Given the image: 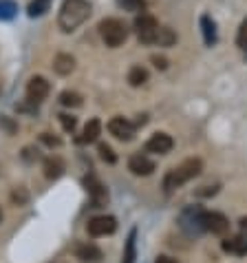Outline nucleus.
Instances as JSON below:
<instances>
[{
	"mask_svg": "<svg viewBox=\"0 0 247 263\" xmlns=\"http://www.w3.org/2000/svg\"><path fill=\"white\" fill-rule=\"evenodd\" d=\"M128 82H130V86H141V84H146L148 82V71L143 69V67H133L128 71Z\"/></svg>",
	"mask_w": 247,
	"mask_h": 263,
	"instance_id": "obj_19",
	"label": "nucleus"
},
{
	"mask_svg": "<svg viewBox=\"0 0 247 263\" xmlns=\"http://www.w3.org/2000/svg\"><path fill=\"white\" fill-rule=\"evenodd\" d=\"M236 45L238 49L247 51V18L241 23V27H238V33H236Z\"/></svg>",
	"mask_w": 247,
	"mask_h": 263,
	"instance_id": "obj_26",
	"label": "nucleus"
},
{
	"mask_svg": "<svg viewBox=\"0 0 247 263\" xmlns=\"http://www.w3.org/2000/svg\"><path fill=\"white\" fill-rule=\"evenodd\" d=\"M201 228L212 235H225L230 230V221L221 213H201Z\"/></svg>",
	"mask_w": 247,
	"mask_h": 263,
	"instance_id": "obj_8",
	"label": "nucleus"
},
{
	"mask_svg": "<svg viewBox=\"0 0 247 263\" xmlns=\"http://www.w3.org/2000/svg\"><path fill=\"white\" fill-rule=\"evenodd\" d=\"M128 171L133 175H139V177H148V175L155 173V162L148 155H143V153H135L128 159Z\"/></svg>",
	"mask_w": 247,
	"mask_h": 263,
	"instance_id": "obj_10",
	"label": "nucleus"
},
{
	"mask_svg": "<svg viewBox=\"0 0 247 263\" xmlns=\"http://www.w3.org/2000/svg\"><path fill=\"white\" fill-rule=\"evenodd\" d=\"M135 246H137V230L133 228L128 239H126V250H123V261L121 263H135V257H137Z\"/></svg>",
	"mask_w": 247,
	"mask_h": 263,
	"instance_id": "obj_18",
	"label": "nucleus"
},
{
	"mask_svg": "<svg viewBox=\"0 0 247 263\" xmlns=\"http://www.w3.org/2000/svg\"><path fill=\"white\" fill-rule=\"evenodd\" d=\"M135 33L143 45H155L157 33H159L157 18H152L150 13H139V16L135 18Z\"/></svg>",
	"mask_w": 247,
	"mask_h": 263,
	"instance_id": "obj_4",
	"label": "nucleus"
},
{
	"mask_svg": "<svg viewBox=\"0 0 247 263\" xmlns=\"http://www.w3.org/2000/svg\"><path fill=\"white\" fill-rule=\"evenodd\" d=\"M49 7H51V0H31L29 7H27V11H29L31 18H38V16H42V13L49 11Z\"/></svg>",
	"mask_w": 247,
	"mask_h": 263,
	"instance_id": "obj_21",
	"label": "nucleus"
},
{
	"mask_svg": "<svg viewBox=\"0 0 247 263\" xmlns=\"http://www.w3.org/2000/svg\"><path fill=\"white\" fill-rule=\"evenodd\" d=\"M117 5L123 11H133V13L146 11V0H117Z\"/></svg>",
	"mask_w": 247,
	"mask_h": 263,
	"instance_id": "obj_22",
	"label": "nucleus"
},
{
	"mask_svg": "<svg viewBox=\"0 0 247 263\" xmlns=\"http://www.w3.org/2000/svg\"><path fill=\"white\" fill-rule=\"evenodd\" d=\"M99 133H101V122H99V120H91V122L84 126L82 135L77 137V144H93V142H97Z\"/></svg>",
	"mask_w": 247,
	"mask_h": 263,
	"instance_id": "obj_15",
	"label": "nucleus"
},
{
	"mask_svg": "<svg viewBox=\"0 0 247 263\" xmlns=\"http://www.w3.org/2000/svg\"><path fill=\"white\" fill-rule=\"evenodd\" d=\"M172 146H174V142H172L170 135L155 133L146 142V153H155V155H168V153L172 151Z\"/></svg>",
	"mask_w": 247,
	"mask_h": 263,
	"instance_id": "obj_11",
	"label": "nucleus"
},
{
	"mask_svg": "<svg viewBox=\"0 0 247 263\" xmlns=\"http://www.w3.org/2000/svg\"><path fill=\"white\" fill-rule=\"evenodd\" d=\"M201 29H203V40L208 47H212L216 42V25L210 16H201Z\"/></svg>",
	"mask_w": 247,
	"mask_h": 263,
	"instance_id": "obj_16",
	"label": "nucleus"
},
{
	"mask_svg": "<svg viewBox=\"0 0 247 263\" xmlns=\"http://www.w3.org/2000/svg\"><path fill=\"white\" fill-rule=\"evenodd\" d=\"M53 71L57 76H71L75 71V58L69 53H57L53 60Z\"/></svg>",
	"mask_w": 247,
	"mask_h": 263,
	"instance_id": "obj_14",
	"label": "nucleus"
},
{
	"mask_svg": "<svg viewBox=\"0 0 247 263\" xmlns=\"http://www.w3.org/2000/svg\"><path fill=\"white\" fill-rule=\"evenodd\" d=\"M177 42V33L172 31V29H168V27H159V33H157V42L155 45H159V47H170V45H174Z\"/></svg>",
	"mask_w": 247,
	"mask_h": 263,
	"instance_id": "obj_20",
	"label": "nucleus"
},
{
	"mask_svg": "<svg viewBox=\"0 0 247 263\" xmlns=\"http://www.w3.org/2000/svg\"><path fill=\"white\" fill-rule=\"evenodd\" d=\"M155 263H179V261H177V259H172V257H168V254H159Z\"/></svg>",
	"mask_w": 247,
	"mask_h": 263,
	"instance_id": "obj_30",
	"label": "nucleus"
},
{
	"mask_svg": "<svg viewBox=\"0 0 247 263\" xmlns=\"http://www.w3.org/2000/svg\"><path fill=\"white\" fill-rule=\"evenodd\" d=\"M49 91H51L49 80L42 76H33L27 84V100L31 102V104H42V102L47 100Z\"/></svg>",
	"mask_w": 247,
	"mask_h": 263,
	"instance_id": "obj_6",
	"label": "nucleus"
},
{
	"mask_svg": "<svg viewBox=\"0 0 247 263\" xmlns=\"http://www.w3.org/2000/svg\"><path fill=\"white\" fill-rule=\"evenodd\" d=\"M84 186H86V193L91 197V203L93 208H104L108 203V191L106 186L95 177V175H86L84 177Z\"/></svg>",
	"mask_w": 247,
	"mask_h": 263,
	"instance_id": "obj_5",
	"label": "nucleus"
},
{
	"mask_svg": "<svg viewBox=\"0 0 247 263\" xmlns=\"http://www.w3.org/2000/svg\"><path fill=\"white\" fill-rule=\"evenodd\" d=\"M75 254H77V259H82V261H97V259L101 257L99 248H95L93 243L77 246V248H75Z\"/></svg>",
	"mask_w": 247,
	"mask_h": 263,
	"instance_id": "obj_17",
	"label": "nucleus"
},
{
	"mask_svg": "<svg viewBox=\"0 0 247 263\" xmlns=\"http://www.w3.org/2000/svg\"><path fill=\"white\" fill-rule=\"evenodd\" d=\"M60 122H62V128L67 130V133H73V130L77 128V120L73 118V115H60Z\"/></svg>",
	"mask_w": 247,
	"mask_h": 263,
	"instance_id": "obj_27",
	"label": "nucleus"
},
{
	"mask_svg": "<svg viewBox=\"0 0 247 263\" xmlns=\"http://www.w3.org/2000/svg\"><path fill=\"white\" fill-rule=\"evenodd\" d=\"M152 62H155V67L157 69H168V60H166V58L163 55H152Z\"/></svg>",
	"mask_w": 247,
	"mask_h": 263,
	"instance_id": "obj_29",
	"label": "nucleus"
},
{
	"mask_svg": "<svg viewBox=\"0 0 247 263\" xmlns=\"http://www.w3.org/2000/svg\"><path fill=\"white\" fill-rule=\"evenodd\" d=\"M60 102H62V106H82V96L75 91H62Z\"/></svg>",
	"mask_w": 247,
	"mask_h": 263,
	"instance_id": "obj_23",
	"label": "nucleus"
},
{
	"mask_svg": "<svg viewBox=\"0 0 247 263\" xmlns=\"http://www.w3.org/2000/svg\"><path fill=\"white\" fill-rule=\"evenodd\" d=\"M18 11V5L11 0H0V20H11Z\"/></svg>",
	"mask_w": 247,
	"mask_h": 263,
	"instance_id": "obj_24",
	"label": "nucleus"
},
{
	"mask_svg": "<svg viewBox=\"0 0 247 263\" xmlns=\"http://www.w3.org/2000/svg\"><path fill=\"white\" fill-rule=\"evenodd\" d=\"M42 168H45V177L47 179H60L64 171H67V166H64V162L57 155H51L45 159V164H42Z\"/></svg>",
	"mask_w": 247,
	"mask_h": 263,
	"instance_id": "obj_12",
	"label": "nucleus"
},
{
	"mask_svg": "<svg viewBox=\"0 0 247 263\" xmlns=\"http://www.w3.org/2000/svg\"><path fill=\"white\" fill-rule=\"evenodd\" d=\"M97 29H99V35H101V40H104V45L111 47V49H117L128 40V27L119 18L101 20Z\"/></svg>",
	"mask_w": 247,
	"mask_h": 263,
	"instance_id": "obj_3",
	"label": "nucleus"
},
{
	"mask_svg": "<svg viewBox=\"0 0 247 263\" xmlns=\"http://www.w3.org/2000/svg\"><path fill=\"white\" fill-rule=\"evenodd\" d=\"M201 168H203V162L199 157H190V159H186V162H181L177 168H172V171L166 175V179H163L166 193L177 191V188L188 184L190 179H194L201 173Z\"/></svg>",
	"mask_w": 247,
	"mask_h": 263,
	"instance_id": "obj_2",
	"label": "nucleus"
},
{
	"mask_svg": "<svg viewBox=\"0 0 247 263\" xmlns=\"http://www.w3.org/2000/svg\"><path fill=\"white\" fill-rule=\"evenodd\" d=\"M238 228H241V235L247 237V217H243L241 221H238Z\"/></svg>",
	"mask_w": 247,
	"mask_h": 263,
	"instance_id": "obj_31",
	"label": "nucleus"
},
{
	"mask_svg": "<svg viewBox=\"0 0 247 263\" xmlns=\"http://www.w3.org/2000/svg\"><path fill=\"white\" fill-rule=\"evenodd\" d=\"M97 153H99V157L104 159L106 164H115V162H117V155H115L113 148H111L108 144H99V146H97Z\"/></svg>",
	"mask_w": 247,
	"mask_h": 263,
	"instance_id": "obj_25",
	"label": "nucleus"
},
{
	"mask_svg": "<svg viewBox=\"0 0 247 263\" xmlns=\"http://www.w3.org/2000/svg\"><path fill=\"white\" fill-rule=\"evenodd\" d=\"M221 248L228 254H236V257H243V254H247V237L243 235H238V237H230V239H225Z\"/></svg>",
	"mask_w": 247,
	"mask_h": 263,
	"instance_id": "obj_13",
	"label": "nucleus"
},
{
	"mask_svg": "<svg viewBox=\"0 0 247 263\" xmlns=\"http://www.w3.org/2000/svg\"><path fill=\"white\" fill-rule=\"evenodd\" d=\"M91 16V3L89 0H64L60 7L57 25L62 31H75L79 25H84Z\"/></svg>",
	"mask_w": 247,
	"mask_h": 263,
	"instance_id": "obj_1",
	"label": "nucleus"
},
{
	"mask_svg": "<svg viewBox=\"0 0 247 263\" xmlns=\"http://www.w3.org/2000/svg\"><path fill=\"white\" fill-rule=\"evenodd\" d=\"M91 237H106V235H113L117 230V219L111 217V215H99V217H93L89 226H86Z\"/></svg>",
	"mask_w": 247,
	"mask_h": 263,
	"instance_id": "obj_7",
	"label": "nucleus"
},
{
	"mask_svg": "<svg viewBox=\"0 0 247 263\" xmlns=\"http://www.w3.org/2000/svg\"><path fill=\"white\" fill-rule=\"evenodd\" d=\"M0 221H3V210H0Z\"/></svg>",
	"mask_w": 247,
	"mask_h": 263,
	"instance_id": "obj_32",
	"label": "nucleus"
},
{
	"mask_svg": "<svg viewBox=\"0 0 247 263\" xmlns=\"http://www.w3.org/2000/svg\"><path fill=\"white\" fill-rule=\"evenodd\" d=\"M108 130H111L113 137H117L121 142H130L137 133V126L133 122H128L126 118H113L108 122Z\"/></svg>",
	"mask_w": 247,
	"mask_h": 263,
	"instance_id": "obj_9",
	"label": "nucleus"
},
{
	"mask_svg": "<svg viewBox=\"0 0 247 263\" xmlns=\"http://www.w3.org/2000/svg\"><path fill=\"white\" fill-rule=\"evenodd\" d=\"M40 140L45 142L47 146H60V144H62L60 140H57V137H51L49 133H42V135H40Z\"/></svg>",
	"mask_w": 247,
	"mask_h": 263,
	"instance_id": "obj_28",
	"label": "nucleus"
}]
</instances>
